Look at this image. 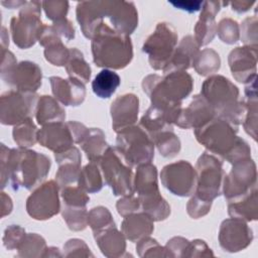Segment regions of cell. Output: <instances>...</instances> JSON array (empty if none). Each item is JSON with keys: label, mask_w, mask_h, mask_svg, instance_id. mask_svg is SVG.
Wrapping results in <instances>:
<instances>
[{"label": "cell", "mask_w": 258, "mask_h": 258, "mask_svg": "<svg viewBox=\"0 0 258 258\" xmlns=\"http://www.w3.org/2000/svg\"><path fill=\"white\" fill-rule=\"evenodd\" d=\"M50 165V159L42 153L27 148H8L1 144V187L4 188L10 181L14 190L19 187L28 190L36 188L48 174Z\"/></svg>", "instance_id": "cell-1"}, {"label": "cell", "mask_w": 258, "mask_h": 258, "mask_svg": "<svg viewBox=\"0 0 258 258\" xmlns=\"http://www.w3.org/2000/svg\"><path fill=\"white\" fill-rule=\"evenodd\" d=\"M144 93L151 106L157 107L174 118V124L181 111V102L188 97L194 88V80L185 71H172L163 77L148 75L142 81Z\"/></svg>", "instance_id": "cell-2"}, {"label": "cell", "mask_w": 258, "mask_h": 258, "mask_svg": "<svg viewBox=\"0 0 258 258\" xmlns=\"http://www.w3.org/2000/svg\"><path fill=\"white\" fill-rule=\"evenodd\" d=\"M93 60L97 67L121 70L133 58V45L129 35L120 33L102 23L92 37Z\"/></svg>", "instance_id": "cell-3"}, {"label": "cell", "mask_w": 258, "mask_h": 258, "mask_svg": "<svg viewBox=\"0 0 258 258\" xmlns=\"http://www.w3.org/2000/svg\"><path fill=\"white\" fill-rule=\"evenodd\" d=\"M201 95L212 106L217 117L235 126L242 123L245 108L239 98V89L229 79L221 75L210 76L202 85Z\"/></svg>", "instance_id": "cell-4"}, {"label": "cell", "mask_w": 258, "mask_h": 258, "mask_svg": "<svg viewBox=\"0 0 258 258\" xmlns=\"http://www.w3.org/2000/svg\"><path fill=\"white\" fill-rule=\"evenodd\" d=\"M133 190L137 194L140 208L153 221H163L170 215V207L159 191L157 168L151 162L137 166L133 177Z\"/></svg>", "instance_id": "cell-5"}, {"label": "cell", "mask_w": 258, "mask_h": 258, "mask_svg": "<svg viewBox=\"0 0 258 258\" xmlns=\"http://www.w3.org/2000/svg\"><path fill=\"white\" fill-rule=\"evenodd\" d=\"M1 78L12 90L35 93L42 83V72L32 61L17 62L10 50L1 51Z\"/></svg>", "instance_id": "cell-6"}, {"label": "cell", "mask_w": 258, "mask_h": 258, "mask_svg": "<svg viewBox=\"0 0 258 258\" xmlns=\"http://www.w3.org/2000/svg\"><path fill=\"white\" fill-rule=\"evenodd\" d=\"M115 148L132 167L151 162L154 157V143L140 125L118 132Z\"/></svg>", "instance_id": "cell-7"}, {"label": "cell", "mask_w": 258, "mask_h": 258, "mask_svg": "<svg viewBox=\"0 0 258 258\" xmlns=\"http://www.w3.org/2000/svg\"><path fill=\"white\" fill-rule=\"evenodd\" d=\"M237 132L238 126L216 116L202 127L195 129V136L209 152L224 158L237 142L239 137Z\"/></svg>", "instance_id": "cell-8"}, {"label": "cell", "mask_w": 258, "mask_h": 258, "mask_svg": "<svg viewBox=\"0 0 258 258\" xmlns=\"http://www.w3.org/2000/svg\"><path fill=\"white\" fill-rule=\"evenodd\" d=\"M41 7L42 4L39 1H27L20 8L18 15L11 18L12 40L19 48H29L38 39V34L43 26L40 18Z\"/></svg>", "instance_id": "cell-9"}, {"label": "cell", "mask_w": 258, "mask_h": 258, "mask_svg": "<svg viewBox=\"0 0 258 258\" xmlns=\"http://www.w3.org/2000/svg\"><path fill=\"white\" fill-rule=\"evenodd\" d=\"M176 44L175 28L170 23L159 22L144 41L142 51L148 55V62L152 69L163 71L168 64Z\"/></svg>", "instance_id": "cell-10"}, {"label": "cell", "mask_w": 258, "mask_h": 258, "mask_svg": "<svg viewBox=\"0 0 258 258\" xmlns=\"http://www.w3.org/2000/svg\"><path fill=\"white\" fill-rule=\"evenodd\" d=\"M105 183L109 185L114 196L133 194V171L115 147H109L98 162Z\"/></svg>", "instance_id": "cell-11"}, {"label": "cell", "mask_w": 258, "mask_h": 258, "mask_svg": "<svg viewBox=\"0 0 258 258\" xmlns=\"http://www.w3.org/2000/svg\"><path fill=\"white\" fill-rule=\"evenodd\" d=\"M196 189L198 198L213 202L222 194V183L225 175L223 163L215 155L204 152L198 159L196 166Z\"/></svg>", "instance_id": "cell-12"}, {"label": "cell", "mask_w": 258, "mask_h": 258, "mask_svg": "<svg viewBox=\"0 0 258 258\" xmlns=\"http://www.w3.org/2000/svg\"><path fill=\"white\" fill-rule=\"evenodd\" d=\"M39 96L36 93L9 90L0 97V122L17 125L35 115Z\"/></svg>", "instance_id": "cell-13"}, {"label": "cell", "mask_w": 258, "mask_h": 258, "mask_svg": "<svg viewBox=\"0 0 258 258\" xmlns=\"http://www.w3.org/2000/svg\"><path fill=\"white\" fill-rule=\"evenodd\" d=\"M232 165L231 171L224 175L222 183V191L227 201L240 198L257 186L256 164L251 157Z\"/></svg>", "instance_id": "cell-14"}, {"label": "cell", "mask_w": 258, "mask_h": 258, "mask_svg": "<svg viewBox=\"0 0 258 258\" xmlns=\"http://www.w3.org/2000/svg\"><path fill=\"white\" fill-rule=\"evenodd\" d=\"M59 186L53 179L42 182L26 200V212L34 220L44 221L60 211Z\"/></svg>", "instance_id": "cell-15"}, {"label": "cell", "mask_w": 258, "mask_h": 258, "mask_svg": "<svg viewBox=\"0 0 258 258\" xmlns=\"http://www.w3.org/2000/svg\"><path fill=\"white\" fill-rule=\"evenodd\" d=\"M162 185L178 197H189L196 189L197 175L195 167L185 160L165 165L160 172Z\"/></svg>", "instance_id": "cell-16"}, {"label": "cell", "mask_w": 258, "mask_h": 258, "mask_svg": "<svg viewBox=\"0 0 258 258\" xmlns=\"http://www.w3.org/2000/svg\"><path fill=\"white\" fill-rule=\"evenodd\" d=\"M253 237L252 229L242 219L231 217L224 220L220 226L219 244L224 251H241L251 244Z\"/></svg>", "instance_id": "cell-17"}, {"label": "cell", "mask_w": 258, "mask_h": 258, "mask_svg": "<svg viewBox=\"0 0 258 258\" xmlns=\"http://www.w3.org/2000/svg\"><path fill=\"white\" fill-rule=\"evenodd\" d=\"M105 17L116 31L130 35L138 26V12L133 2L104 0Z\"/></svg>", "instance_id": "cell-18"}, {"label": "cell", "mask_w": 258, "mask_h": 258, "mask_svg": "<svg viewBox=\"0 0 258 258\" xmlns=\"http://www.w3.org/2000/svg\"><path fill=\"white\" fill-rule=\"evenodd\" d=\"M228 63L234 79L239 83L246 84L256 76L257 45H244L234 48L229 53Z\"/></svg>", "instance_id": "cell-19"}, {"label": "cell", "mask_w": 258, "mask_h": 258, "mask_svg": "<svg viewBox=\"0 0 258 258\" xmlns=\"http://www.w3.org/2000/svg\"><path fill=\"white\" fill-rule=\"evenodd\" d=\"M139 112V99L132 93L118 96L111 104L112 128L118 133L135 125Z\"/></svg>", "instance_id": "cell-20"}, {"label": "cell", "mask_w": 258, "mask_h": 258, "mask_svg": "<svg viewBox=\"0 0 258 258\" xmlns=\"http://www.w3.org/2000/svg\"><path fill=\"white\" fill-rule=\"evenodd\" d=\"M37 142L54 153L62 152L75 143L71 129L64 122H50L42 125L37 131Z\"/></svg>", "instance_id": "cell-21"}, {"label": "cell", "mask_w": 258, "mask_h": 258, "mask_svg": "<svg viewBox=\"0 0 258 258\" xmlns=\"http://www.w3.org/2000/svg\"><path fill=\"white\" fill-rule=\"evenodd\" d=\"M216 117V113L208 101L200 94L192 97L187 107L181 109L175 125L182 129H197Z\"/></svg>", "instance_id": "cell-22"}, {"label": "cell", "mask_w": 258, "mask_h": 258, "mask_svg": "<svg viewBox=\"0 0 258 258\" xmlns=\"http://www.w3.org/2000/svg\"><path fill=\"white\" fill-rule=\"evenodd\" d=\"M54 158L58 164V169L55 173V181L59 188L78 182L82 169V155L80 150L76 146H72L62 152L54 153Z\"/></svg>", "instance_id": "cell-23"}, {"label": "cell", "mask_w": 258, "mask_h": 258, "mask_svg": "<svg viewBox=\"0 0 258 258\" xmlns=\"http://www.w3.org/2000/svg\"><path fill=\"white\" fill-rule=\"evenodd\" d=\"M76 16L84 36L89 39H92L96 29L102 23H104V0L79 2L76 8Z\"/></svg>", "instance_id": "cell-24"}, {"label": "cell", "mask_w": 258, "mask_h": 258, "mask_svg": "<svg viewBox=\"0 0 258 258\" xmlns=\"http://www.w3.org/2000/svg\"><path fill=\"white\" fill-rule=\"evenodd\" d=\"M49 83L54 98L64 106H79L85 101L86 88L85 84L70 78L62 79L60 77H50Z\"/></svg>", "instance_id": "cell-25"}, {"label": "cell", "mask_w": 258, "mask_h": 258, "mask_svg": "<svg viewBox=\"0 0 258 258\" xmlns=\"http://www.w3.org/2000/svg\"><path fill=\"white\" fill-rule=\"evenodd\" d=\"M221 8V1H204L199 20L196 23L194 29V37L200 47L207 45L214 39L217 28V22L215 18Z\"/></svg>", "instance_id": "cell-26"}, {"label": "cell", "mask_w": 258, "mask_h": 258, "mask_svg": "<svg viewBox=\"0 0 258 258\" xmlns=\"http://www.w3.org/2000/svg\"><path fill=\"white\" fill-rule=\"evenodd\" d=\"M199 44L192 35L182 37L178 45L175 47L173 54L163 70V73L172 71H185L192 67L194 60L199 53Z\"/></svg>", "instance_id": "cell-27"}, {"label": "cell", "mask_w": 258, "mask_h": 258, "mask_svg": "<svg viewBox=\"0 0 258 258\" xmlns=\"http://www.w3.org/2000/svg\"><path fill=\"white\" fill-rule=\"evenodd\" d=\"M153 220L144 212L132 213L124 217L121 224V232L131 242H138L149 236L153 230Z\"/></svg>", "instance_id": "cell-28"}, {"label": "cell", "mask_w": 258, "mask_h": 258, "mask_svg": "<svg viewBox=\"0 0 258 258\" xmlns=\"http://www.w3.org/2000/svg\"><path fill=\"white\" fill-rule=\"evenodd\" d=\"M94 238L106 257H122L125 253L126 238L122 232L117 230L116 226L94 233Z\"/></svg>", "instance_id": "cell-29"}, {"label": "cell", "mask_w": 258, "mask_h": 258, "mask_svg": "<svg viewBox=\"0 0 258 258\" xmlns=\"http://www.w3.org/2000/svg\"><path fill=\"white\" fill-rule=\"evenodd\" d=\"M228 214L230 217L246 222L256 221L258 218L257 186L240 198L228 201Z\"/></svg>", "instance_id": "cell-30"}, {"label": "cell", "mask_w": 258, "mask_h": 258, "mask_svg": "<svg viewBox=\"0 0 258 258\" xmlns=\"http://www.w3.org/2000/svg\"><path fill=\"white\" fill-rule=\"evenodd\" d=\"M257 76H254L245 84V98L242 100L245 115L243 118V127L247 134L254 140L257 139Z\"/></svg>", "instance_id": "cell-31"}, {"label": "cell", "mask_w": 258, "mask_h": 258, "mask_svg": "<svg viewBox=\"0 0 258 258\" xmlns=\"http://www.w3.org/2000/svg\"><path fill=\"white\" fill-rule=\"evenodd\" d=\"M174 118L165 111L150 106L140 120V126L152 139L155 135L166 130H173Z\"/></svg>", "instance_id": "cell-32"}, {"label": "cell", "mask_w": 258, "mask_h": 258, "mask_svg": "<svg viewBox=\"0 0 258 258\" xmlns=\"http://www.w3.org/2000/svg\"><path fill=\"white\" fill-rule=\"evenodd\" d=\"M104 132L99 128H88L80 145L91 162L98 163L106 150L110 147Z\"/></svg>", "instance_id": "cell-33"}, {"label": "cell", "mask_w": 258, "mask_h": 258, "mask_svg": "<svg viewBox=\"0 0 258 258\" xmlns=\"http://www.w3.org/2000/svg\"><path fill=\"white\" fill-rule=\"evenodd\" d=\"M35 118L40 125L50 122H63L66 119V111L55 98L43 95L38 99Z\"/></svg>", "instance_id": "cell-34"}, {"label": "cell", "mask_w": 258, "mask_h": 258, "mask_svg": "<svg viewBox=\"0 0 258 258\" xmlns=\"http://www.w3.org/2000/svg\"><path fill=\"white\" fill-rule=\"evenodd\" d=\"M121 84V79L114 71L104 69L95 77L92 82L94 94L101 99L110 98Z\"/></svg>", "instance_id": "cell-35"}, {"label": "cell", "mask_w": 258, "mask_h": 258, "mask_svg": "<svg viewBox=\"0 0 258 258\" xmlns=\"http://www.w3.org/2000/svg\"><path fill=\"white\" fill-rule=\"evenodd\" d=\"M64 67L70 78H74L83 84H87L90 81L92 73L90 64L85 60L83 52L78 48H70V56Z\"/></svg>", "instance_id": "cell-36"}, {"label": "cell", "mask_w": 258, "mask_h": 258, "mask_svg": "<svg viewBox=\"0 0 258 258\" xmlns=\"http://www.w3.org/2000/svg\"><path fill=\"white\" fill-rule=\"evenodd\" d=\"M78 185L89 194H95L102 189L104 185L103 174L98 163L90 161L81 169Z\"/></svg>", "instance_id": "cell-37"}, {"label": "cell", "mask_w": 258, "mask_h": 258, "mask_svg": "<svg viewBox=\"0 0 258 258\" xmlns=\"http://www.w3.org/2000/svg\"><path fill=\"white\" fill-rule=\"evenodd\" d=\"M192 67L201 76H210L215 74L221 67L220 55L213 48H204L197 54Z\"/></svg>", "instance_id": "cell-38"}, {"label": "cell", "mask_w": 258, "mask_h": 258, "mask_svg": "<svg viewBox=\"0 0 258 258\" xmlns=\"http://www.w3.org/2000/svg\"><path fill=\"white\" fill-rule=\"evenodd\" d=\"M152 141L160 155L165 158H172L176 156L181 148L180 140L174 134L173 130L160 132L152 138Z\"/></svg>", "instance_id": "cell-39"}, {"label": "cell", "mask_w": 258, "mask_h": 258, "mask_svg": "<svg viewBox=\"0 0 258 258\" xmlns=\"http://www.w3.org/2000/svg\"><path fill=\"white\" fill-rule=\"evenodd\" d=\"M37 131L32 118H28L14 126L12 131L13 140L20 148L31 147L37 142Z\"/></svg>", "instance_id": "cell-40"}, {"label": "cell", "mask_w": 258, "mask_h": 258, "mask_svg": "<svg viewBox=\"0 0 258 258\" xmlns=\"http://www.w3.org/2000/svg\"><path fill=\"white\" fill-rule=\"evenodd\" d=\"M45 240L36 233L26 234L16 250L18 257H42L46 250Z\"/></svg>", "instance_id": "cell-41"}, {"label": "cell", "mask_w": 258, "mask_h": 258, "mask_svg": "<svg viewBox=\"0 0 258 258\" xmlns=\"http://www.w3.org/2000/svg\"><path fill=\"white\" fill-rule=\"evenodd\" d=\"M61 216L72 231H82L88 226V211L86 207H70L62 205Z\"/></svg>", "instance_id": "cell-42"}, {"label": "cell", "mask_w": 258, "mask_h": 258, "mask_svg": "<svg viewBox=\"0 0 258 258\" xmlns=\"http://www.w3.org/2000/svg\"><path fill=\"white\" fill-rule=\"evenodd\" d=\"M88 225L93 233H98L102 230L116 226L110 211L103 206H98L90 210L88 213Z\"/></svg>", "instance_id": "cell-43"}, {"label": "cell", "mask_w": 258, "mask_h": 258, "mask_svg": "<svg viewBox=\"0 0 258 258\" xmlns=\"http://www.w3.org/2000/svg\"><path fill=\"white\" fill-rule=\"evenodd\" d=\"M216 33L218 34L219 38L227 44H234L240 38V29L237 21L228 17L219 21L217 24Z\"/></svg>", "instance_id": "cell-44"}, {"label": "cell", "mask_w": 258, "mask_h": 258, "mask_svg": "<svg viewBox=\"0 0 258 258\" xmlns=\"http://www.w3.org/2000/svg\"><path fill=\"white\" fill-rule=\"evenodd\" d=\"M69 56L70 48L66 47L61 40L53 41L44 47V57L53 66L64 67Z\"/></svg>", "instance_id": "cell-45"}, {"label": "cell", "mask_w": 258, "mask_h": 258, "mask_svg": "<svg viewBox=\"0 0 258 258\" xmlns=\"http://www.w3.org/2000/svg\"><path fill=\"white\" fill-rule=\"evenodd\" d=\"M88 192L79 185H68L60 188V197L62 203L70 207H86L90 201Z\"/></svg>", "instance_id": "cell-46"}, {"label": "cell", "mask_w": 258, "mask_h": 258, "mask_svg": "<svg viewBox=\"0 0 258 258\" xmlns=\"http://www.w3.org/2000/svg\"><path fill=\"white\" fill-rule=\"evenodd\" d=\"M136 251L140 257H171L165 247L159 245L155 239L149 236L137 242Z\"/></svg>", "instance_id": "cell-47"}, {"label": "cell", "mask_w": 258, "mask_h": 258, "mask_svg": "<svg viewBox=\"0 0 258 258\" xmlns=\"http://www.w3.org/2000/svg\"><path fill=\"white\" fill-rule=\"evenodd\" d=\"M41 4L46 17L50 19L52 22L67 18L66 16L69 11L68 1H61V0L43 1L41 2Z\"/></svg>", "instance_id": "cell-48"}, {"label": "cell", "mask_w": 258, "mask_h": 258, "mask_svg": "<svg viewBox=\"0 0 258 258\" xmlns=\"http://www.w3.org/2000/svg\"><path fill=\"white\" fill-rule=\"evenodd\" d=\"M258 19L256 15L246 17L241 23V39L245 45H257Z\"/></svg>", "instance_id": "cell-49"}, {"label": "cell", "mask_w": 258, "mask_h": 258, "mask_svg": "<svg viewBox=\"0 0 258 258\" xmlns=\"http://www.w3.org/2000/svg\"><path fill=\"white\" fill-rule=\"evenodd\" d=\"M25 230L18 225H10L4 231L3 245L8 250L17 249L23 238L25 237Z\"/></svg>", "instance_id": "cell-50"}, {"label": "cell", "mask_w": 258, "mask_h": 258, "mask_svg": "<svg viewBox=\"0 0 258 258\" xmlns=\"http://www.w3.org/2000/svg\"><path fill=\"white\" fill-rule=\"evenodd\" d=\"M61 256L64 257H93L87 244L81 239H71L63 245V253Z\"/></svg>", "instance_id": "cell-51"}, {"label": "cell", "mask_w": 258, "mask_h": 258, "mask_svg": "<svg viewBox=\"0 0 258 258\" xmlns=\"http://www.w3.org/2000/svg\"><path fill=\"white\" fill-rule=\"evenodd\" d=\"M213 202L204 201L197 196L192 195V197L189 199V201L186 204V212L189 217L192 219H200L204 216H206L212 208Z\"/></svg>", "instance_id": "cell-52"}, {"label": "cell", "mask_w": 258, "mask_h": 258, "mask_svg": "<svg viewBox=\"0 0 258 258\" xmlns=\"http://www.w3.org/2000/svg\"><path fill=\"white\" fill-rule=\"evenodd\" d=\"M249 157H251L250 146L244 139H242L241 137H238L235 145L232 147V149L226 154V156L223 159L233 164L239 160L249 158Z\"/></svg>", "instance_id": "cell-53"}, {"label": "cell", "mask_w": 258, "mask_h": 258, "mask_svg": "<svg viewBox=\"0 0 258 258\" xmlns=\"http://www.w3.org/2000/svg\"><path fill=\"white\" fill-rule=\"evenodd\" d=\"M116 208L118 211V214L122 217H125L127 215H130L132 213H136L140 208V202L137 196H135V192L122 196L120 200H118L116 204Z\"/></svg>", "instance_id": "cell-54"}, {"label": "cell", "mask_w": 258, "mask_h": 258, "mask_svg": "<svg viewBox=\"0 0 258 258\" xmlns=\"http://www.w3.org/2000/svg\"><path fill=\"white\" fill-rule=\"evenodd\" d=\"M189 241L182 237H173L167 241L165 248L171 257H185Z\"/></svg>", "instance_id": "cell-55"}, {"label": "cell", "mask_w": 258, "mask_h": 258, "mask_svg": "<svg viewBox=\"0 0 258 258\" xmlns=\"http://www.w3.org/2000/svg\"><path fill=\"white\" fill-rule=\"evenodd\" d=\"M209 256H214V253L212 252L211 248L207 245L205 241L200 239L189 241V245H188L185 257H209Z\"/></svg>", "instance_id": "cell-56"}, {"label": "cell", "mask_w": 258, "mask_h": 258, "mask_svg": "<svg viewBox=\"0 0 258 258\" xmlns=\"http://www.w3.org/2000/svg\"><path fill=\"white\" fill-rule=\"evenodd\" d=\"M52 26L61 38H66L67 40H72L75 38L74 25L68 18H63L61 20L53 22Z\"/></svg>", "instance_id": "cell-57"}, {"label": "cell", "mask_w": 258, "mask_h": 258, "mask_svg": "<svg viewBox=\"0 0 258 258\" xmlns=\"http://www.w3.org/2000/svg\"><path fill=\"white\" fill-rule=\"evenodd\" d=\"M174 8L186 11L188 13H195L202 9L204 1H192V0H185V1H168Z\"/></svg>", "instance_id": "cell-58"}, {"label": "cell", "mask_w": 258, "mask_h": 258, "mask_svg": "<svg viewBox=\"0 0 258 258\" xmlns=\"http://www.w3.org/2000/svg\"><path fill=\"white\" fill-rule=\"evenodd\" d=\"M67 123L71 129L75 143L80 144L81 141L83 140V138L85 137V135L88 131V128L84 124L77 122V121H69Z\"/></svg>", "instance_id": "cell-59"}, {"label": "cell", "mask_w": 258, "mask_h": 258, "mask_svg": "<svg viewBox=\"0 0 258 258\" xmlns=\"http://www.w3.org/2000/svg\"><path fill=\"white\" fill-rule=\"evenodd\" d=\"M231 5V8L233 11L237 13H244L247 12L251 7L256 4V1H245V0H238V1H232L229 2Z\"/></svg>", "instance_id": "cell-60"}, {"label": "cell", "mask_w": 258, "mask_h": 258, "mask_svg": "<svg viewBox=\"0 0 258 258\" xmlns=\"http://www.w3.org/2000/svg\"><path fill=\"white\" fill-rule=\"evenodd\" d=\"M13 204L11 198L4 191H1V218L9 215L12 211Z\"/></svg>", "instance_id": "cell-61"}, {"label": "cell", "mask_w": 258, "mask_h": 258, "mask_svg": "<svg viewBox=\"0 0 258 258\" xmlns=\"http://www.w3.org/2000/svg\"><path fill=\"white\" fill-rule=\"evenodd\" d=\"M8 45H9V36H8L6 28L4 26H2V29H1V51L7 50Z\"/></svg>", "instance_id": "cell-62"}, {"label": "cell", "mask_w": 258, "mask_h": 258, "mask_svg": "<svg viewBox=\"0 0 258 258\" xmlns=\"http://www.w3.org/2000/svg\"><path fill=\"white\" fill-rule=\"evenodd\" d=\"M27 1H1V4L7 8H21Z\"/></svg>", "instance_id": "cell-63"}, {"label": "cell", "mask_w": 258, "mask_h": 258, "mask_svg": "<svg viewBox=\"0 0 258 258\" xmlns=\"http://www.w3.org/2000/svg\"><path fill=\"white\" fill-rule=\"evenodd\" d=\"M61 254L58 251V248L55 247H48L46 248L42 257H60Z\"/></svg>", "instance_id": "cell-64"}]
</instances>
